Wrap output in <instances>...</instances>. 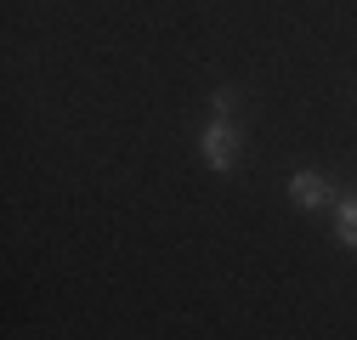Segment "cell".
Segmentation results:
<instances>
[{
  "mask_svg": "<svg viewBox=\"0 0 357 340\" xmlns=\"http://www.w3.org/2000/svg\"><path fill=\"white\" fill-rule=\"evenodd\" d=\"M204 159H210V170H221V176L233 170V159H238V131H233L227 119H210V125H204Z\"/></svg>",
  "mask_w": 357,
  "mask_h": 340,
  "instance_id": "obj_1",
  "label": "cell"
},
{
  "mask_svg": "<svg viewBox=\"0 0 357 340\" xmlns=\"http://www.w3.org/2000/svg\"><path fill=\"white\" fill-rule=\"evenodd\" d=\"M289 199H295L301 210H324V204H329V187H324L318 170H295V176H289Z\"/></svg>",
  "mask_w": 357,
  "mask_h": 340,
  "instance_id": "obj_2",
  "label": "cell"
},
{
  "mask_svg": "<svg viewBox=\"0 0 357 340\" xmlns=\"http://www.w3.org/2000/svg\"><path fill=\"white\" fill-rule=\"evenodd\" d=\"M335 233H340V244H346V249H357V193L335 199Z\"/></svg>",
  "mask_w": 357,
  "mask_h": 340,
  "instance_id": "obj_3",
  "label": "cell"
},
{
  "mask_svg": "<svg viewBox=\"0 0 357 340\" xmlns=\"http://www.w3.org/2000/svg\"><path fill=\"white\" fill-rule=\"evenodd\" d=\"M227 114H233V91H215L210 97V119H227Z\"/></svg>",
  "mask_w": 357,
  "mask_h": 340,
  "instance_id": "obj_4",
  "label": "cell"
}]
</instances>
